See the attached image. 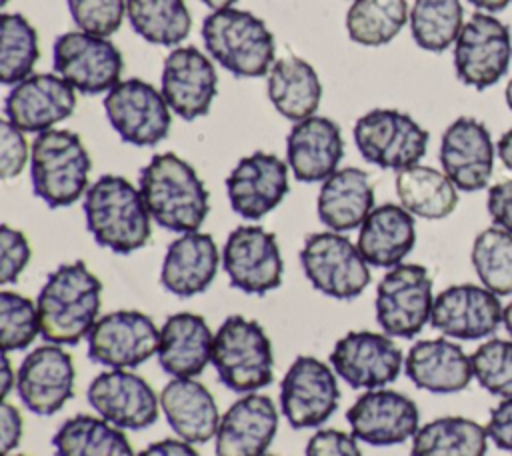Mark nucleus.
Returning <instances> with one entry per match:
<instances>
[{
	"label": "nucleus",
	"mask_w": 512,
	"mask_h": 456,
	"mask_svg": "<svg viewBox=\"0 0 512 456\" xmlns=\"http://www.w3.org/2000/svg\"><path fill=\"white\" fill-rule=\"evenodd\" d=\"M220 262L222 254L210 234L200 230L180 234L166 248L160 284L178 298L198 296L214 282Z\"/></svg>",
	"instance_id": "nucleus-27"
},
{
	"label": "nucleus",
	"mask_w": 512,
	"mask_h": 456,
	"mask_svg": "<svg viewBox=\"0 0 512 456\" xmlns=\"http://www.w3.org/2000/svg\"><path fill=\"white\" fill-rule=\"evenodd\" d=\"M486 426L464 416H442L418 428L410 456H486Z\"/></svg>",
	"instance_id": "nucleus-36"
},
{
	"label": "nucleus",
	"mask_w": 512,
	"mask_h": 456,
	"mask_svg": "<svg viewBox=\"0 0 512 456\" xmlns=\"http://www.w3.org/2000/svg\"><path fill=\"white\" fill-rule=\"evenodd\" d=\"M500 296L484 286L454 284L434 296L430 326L454 340H482L502 324Z\"/></svg>",
	"instance_id": "nucleus-21"
},
{
	"label": "nucleus",
	"mask_w": 512,
	"mask_h": 456,
	"mask_svg": "<svg viewBox=\"0 0 512 456\" xmlns=\"http://www.w3.org/2000/svg\"><path fill=\"white\" fill-rule=\"evenodd\" d=\"M408 20L416 46L444 52L464 26V10L460 0H414Z\"/></svg>",
	"instance_id": "nucleus-39"
},
{
	"label": "nucleus",
	"mask_w": 512,
	"mask_h": 456,
	"mask_svg": "<svg viewBox=\"0 0 512 456\" xmlns=\"http://www.w3.org/2000/svg\"><path fill=\"white\" fill-rule=\"evenodd\" d=\"M76 90L58 74H30L4 98V116L22 132H46L72 116Z\"/></svg>",
	"instance_id": "nucleus-23"
},
{
	"label": "nucleus",
	"mask_w": 512,
	"mask_h": 456,
	"mask_svg": "<svg viewBox=\"0 0 512 456\" xmlns=\"http://www.w3.org/2000/svg\"><path fill=\"white\" fill-rule=\"evenodd\" d=\"M138 188L152 220L170 232H196L210 212V194L196 170L178 154H154L140 170Z\"/></svg>",
	"instance_id": "nucleus-2"
},
{
	"label": "nucleus",
	"mask_w": 512,
	"mask_h": 456,
	"mask_svg": "<svg viewBox=\"0 0 512 456\" xmlns=\"http://www.w3.org/2000/svg\"><path fill=\"white\" fill-rule=\"evenodd\" d=\"M104 112L116 134L140 148L162 142L172 124V110L166 98L142 78L120 80L106 92Z\"/></svg>",
	"instance_id": "nucleus-12"
},
{
	"label": "nucleus",
	"mask_w": 512,
	"mask_h": 456,
	"mask_svg": "<svg viewBox=\"0 0 512 456\" xmlns=\"http://www.w3.org/2000/svg\"><path fill=\"white\" fill-rule=\"evenodd\" d=\"M30 160L26 136L6 118L0 120V174L4 180L16 178Z\"/></svg>",
	"instance_id": "nucleus-46"
},
{
	"label": "nucleus",
	"mask_w": 512,
	"mask_h": 456,
	"mask_svg": "<svg viewBox=\"0 0 512 456\" xmlns=\"http://www.w3.org/2000/svg\"><path fill=\"white\" fill-rule=\"evenodd\" d=\"M102 282L82 262L60 264L38 292L40 336L46 342L74 346L88 336L100 318Z\"/></svg>",
	"instance_id": "nucleus-1"
},
{
	"label": "nucleus",
	"mask_w": 512,
	"mask_h": 456,
	"mask_svg": "<svg viewBox=\"0 0 512 456\" xmlns=\"http://www.w3.org/2000/svg\"><path fill=\"white\" fill-rule=\"evenodd\" d=\"M400 206L424 220H442L458 206V188L440 170L414 164L398 170L394 180Z\"/></svg>",
	"instance_id": "nucleus-34"
},
{
	"label": "nucleus",
	"mask_w": 512,
	"mask_h": 456,
	"mask_svg": "<svg viewBox=\"0 0 512 456\" xmlns=\"http://www.w3.org/2000/svg\"><path fill=\"white\" fill-rule=\"evenodd\" d=\"M86 228L102 248L132 254L150 240V212L140 188L118 174H104L84 194Z\"/></svg>",
	"instance_id": "nucleus-3"
},
{
	"label": "nucleus",
	"mask_w": 512,
	"mask_h": 456,
	"mask_svg": "<svg viewBox=\"0 0 512 456\" xmlns=\"http://www.w3.org/2000/svg\"><path fill=\"white\" fill-rule=\"evenodd\" d=\"M342 156V130L326 116L314 114L294 122L286 136V164L300 182H324L338 170Z\"/></svg>",
	"instance_id": "nucleus-26"
},
{
	"label": "nucleus",
	"mask_w": 512,
	"mask_h": 456,
	"mask_svg": "<svg viewBox=\"0 0 512 456\" xmlns=\"http://www.w3.org/2000/svg\"><path fill=\"white\" fill-rule=\"evenodd\" d=\"M6 2H8V0H2V6H4V4H6Z\"/></svg>",
	"instance_id": "nucleus-59"
},
{
	"label": "nucleus",
	"mask_w": 512,
	"mask_h": 456,
	"mask_svg": "<svg viewBox=\"0 0 512 456\" xmlns=\"http://www.w3.org/2000/svg\"><path fill=\"white\" fill-rule=\"evenodd\" d=\"M214 334L194 312L170 314L160 328L158 366L172 378H196L212 362Z\"/></svg>",
	"instance_id": "nucleus-29"
},
{
	"label": "nucleus",
	"mask_w": 512,
	"mask_h": 456,
	"mask_svg": "<svg viewBox=\"0 0 512 456\" xmlns=\"http://www.w3.org/2000/svg\"><path fill=\"white\" fill-rule=\"evenodd\" d=\"M416 244L414 216L400 204H380L358 228L356 246L364 260L376 268H394Z\"/></svg>",
	"instance_id": "nucleus-31"
},
{
	"label": "nucleus",
	"mask_w": 512,
	"mask_h": 456,
	"mask_svg": "<svg viewBox=\"0 0 512 456\" xmlns=\"http://www.w3.org/2000/svg\"><path fill=\"white\" fill-rule=\"evenodd\" d=\"M52 64L60 78L86 96L110 92L124 68L120 50L108 38L82 30L64 32L54 40Z\"/></svg>",
	"instance_id": "nucleus-11"
},
{
	"label": "nucleus",
	"mask_w": 512,
	"mask_h": 456,
	"mask_svg": "<svg viewBox=\"0 0 512 456\" xmlns=\"http://www.w3.org/2000/svg\"><path fill=\"white\" fill-rule=\"evenodd\" d=\"M126 16L132 30L156 46H178L192 30L184 0H126Z\"/></svg>",
	"instance_id": "nucleus-37"
},
{
	"label": "nucleus",
	"mask_w": 512,
	"mask_h": 456,
	"mask_svg": "<svg viewBox=\"0 0 512 456\" xmlns=\"http://www.w3.org/2000/svg\"><path fill=\"white\" fill-rule=\"evenodd\" d=\"M502 324H504L506 332L512 336V300L504 306V312H502Z\"/></svg>",
	"instance_id": "nucleus-56"
},
{
	"label": "nucleus",
	"mask_w": 512,
	"mask_h": 456,
	"mask_svg": "<svg viewBox=\"0 0 512 456\" xmlns=\"http://www.w3.org/2000/svg\"><path fill=\"white\" fill-rule=\"evenodd\" d=\"M78 30L108 38L122 26L126 0H66Z\"/></svg>",
	"instance_id": "nucleus-44"
},
{
	"label": "nucleus",
	"mask_w": 512,
	"mask_h": 456,
	"mask_svg": "<svg viewBox=\"0 0 512 456\" xmlns=\"http://www.w3.org/2000/svg\"><path fill=\"white\" fill-rule=\"evenodd\" d=\"M470 360L474 378L484 390L512 398V340L490 338L474 350Z\"/></svg>",
	"instance_id": "nucleus-43"
},
{
	"label": "nucleus",
	"mask_w": 512,
	"mask_h": 456,
	"mask_svg": "<svg viewBox=\"0 0 512 456\" xmlns=\"http://www.w3.org/2000/svg\"><path fill=\"white\" fill-rule=\"evenodd\" d=\"M160 410L174 434L190 444L216 438L220 412L212 392L196 378H172L160 392Z\"/></svg>",
	"instance_id": "nucleus-30"
},
{
	"label": "nucleus",
	"mask_w": 512,
	"mask_h": 456,
	"mask_svg": "<svg viewBox=\"0 0 512 456\" xmlns=\"http://www.w3.org/2000/svg\"><path fill=\"white\" fill-rule=\"evenodd\" d=\"M32 258V248L24 232L2 224L0 226V284H12L20 278Z\"/></svg>",
	"instance_id": "nucleus-45"
},
{
	"label": "nucleus",
	"mask_w": 512,
	"mask_h": 456,
	"mask_svg": "<svg viewBox=\"0 0 512 456\" xmlns=\"http://www.w3.org/2000/svg\"><path fill=\"white\" fill-rule=\"evenodd\" d=\"M86 396L100 418L122 430H142L158 420L160 396L132 370L100 372L90 382Z\"/></svg>",
	"instance_id": "nucleus-19"
},
{
	"label": "nucleus",
	"mask_w": 512,
	"mask_h": 456,
	"mask_svg": "<svg viewBox=\"0 0 512 456\" xmlns=\"http://www.w3.org/2000/svg\"><path fill=\"white\" fill-rule=\"evenodd\" d=\"M496 152H498L502 164H504L508 170H512V128L506 130V132L500 136L498 146H496Z\"/></svg>",
	"instance_id": "nucleus-53"
},
{
	"label": "nucleus",
	"mask_w": 512,
	"mask_h": 456,
	"mask_svg": "<svg viewBox=\"0 0 512 456\" xmlns=\"http://www.w3.org/2000/svg\"><path fill=\"white\" fill-rule=\"evenodd\" d=\"M92 160L72 130L40 132L30 146V182L48 208H66L88 190Z\"/></svg>",
	"instance_id": "nucleus-5"
},
{
	"label": "nucleus",
	"mask_w": 512,
	"mask_h": 456,
	"mask_svg": "<svg viewBox=\"0 0 512 456\" xmlns=\"http://www.w3.org/2000/svg\"><path fill=\"white\" fill-rule=\"evenodd\" d=\"M12 386H16V372H12V364H10L8 352H4L2 354V366H0V392H2L4 400L10 394Z\"/></svg>",
	"instance_id": "nucleus-52"
},
{
	"label": "nucleus",
	"mask_w": 512,
	"mask_h": 456,
	"mask_svg": "<svg viewBox=\"0 0 512 456\" xmlns=\"http://www.w3.org/2000/svg\"><path fill=\"white\" fill-rule=\"evenodd\" d=\"M486 208L496 226L512 232V178L498 182L488 190Z\"/></svg>",
	"instance_id": "nucleus-49"
},
{
	"label": "nucleus",
	"mask_w": 512,
	"mask_h": 456,
	"mask_svg": "<svg viewBox=\"0 0 512 456\" xmlns=\"http://www.w3.org/2000/svg\"><path fill=\"white\" fill-rule=\"evenodd\" d=\"M54 456H136L122 428L100 416L76 414L54 432Z\"/></svg>",
	"instance_id": "nucleus-35"
},
{
	"label": "nucleus",
	"mask_w": 512,
	"mask_h": 456,
	"mask_svg": "<svg viewBox=\"0 0 512 456\" xmlns=\"http://www.w3.org/2000/svg\"><path fill=\"white\" fill-rule=\"evenodd\" d=\"M10 456V454H8ZM14 456H26V454H14Z\"/></svg>",
	"instance_id": "nucleus-58"
},
{
	"label": "nucleus",
	"mask_w": 512,
	"mask_h": 456,
	"mask_svg": "<svg viewBox=\"0 0 512 456\" xmlns=\"http://www.w3.org/2000/svg\"><path fill=\"white\" fill-rule=\"evenodd\" d=\"M428 132L406 112L374 108L354 124V144L362 158L378 168L404 170L418 164L428 150Z\"/></svg>",
	"instance_id": "nucleus-8"
},
{
	"label": "nucleus",
	"mask_w": 512,
	"mask_h": 456,
	"mask_svg": "<svg viewBox=\"0 0 512 456\" xmlns=\"http://www.w3.org/2000/svg\"><path fill=\"white\" fill-rule=\"evenodd\" d=\"M406 0H354L346 12V30L360 46H384L392 42L408 22Z\"/></svg>",
	"instance_id": "nucleus-38"
},
{
	"label": "nucleus",
	"mask_w": 512,
	"mask_h": 456,
	"mask_svg": "<svg viewBox=\"0 0 512 456\" xmlns=\"http://www.w3.org/2000/svg\"><path fill=\"white\" fill-rule=\"evenodd\" d=\"M340 404L338 376L314 356H296L280 382V410L294 430L318 428Z\"/></svg>",
	"instance_id": "nucleus-13"
},
{
	"label": "nucleus",
	"mask_w": 512,
	"mask_h": 456,
	"mask_svg": "<svg viewBox=\"0 0 512 456\" xmlns=\"http://www.w3.org/2000/svg\"><path fill=\"white\" fill-rule=\"evenodd\" d=\"M304 456H364V454L352 432L348 434L336 428H322L310 436Z\"/></svg>",
	"instance_id": "nucleus-47"
},
{
	"label": "nucleus",
	"mask_w": 512,
	"mask_h": 456,
	"mask_svg": "<svg viewBox=\"0 0 512 456\" xmlns=\"http://www.w3.org/2000/svg\"><path fill=\"white\" fill-rule=\"evenodd\" d=\"M336 376L356 390L386 388L400 376L404 354L392 336L372 330H352L336 340L330 352Z\"/></svg>",
	"instance_id": "nucleus-16"
},
{
	"label": "nucleus",
	"mask_w": 512,
	"mask_h": 456,
	"mask_svg": "<svg viewBox=\"0 0 512 456\" xmlns=\"http://www.w3.org/2000/svg\"><path fill=\"white\" fill-rule=\"evenodd\" d=\"M374 208L370 176L356 166L338 168L330 174L322 182L316 200L318 218L332 232L360 228Z\"/></svg>",
	"instance_id": "nucleus-32"
},
{
	"label": "nucleus",
	"mask_w": 512,
	"mask_h": 456,
	"mask_svg": "<svg viewBox=\"0 0 512 456\" xmlns=\"http://www.w3.org/2000/svg\"><path fill=\"white\" fill-rule=\"evenodd\" d=\"M504 98H506V104H508V108L512 110V78L508 80V84H506V92H504Z\"/></svg>",
	"instance_id": "nucleus-57"
},
{
	"label": "nucleus",
	"mask_w": 512,
	"mask_h": 456,
	"mask_svg": "<svg viewBox=\"0 0 512 456\" xmlns=\"http://www.w3.org/2000/svg\"><path fill=\"white\" fill-rule=\"evenodd\" d=\"M40 334L38 306L24 294L0 292V344L2 352L28 348Z\"/></svg>",
	"instance_id": "nucleus-42"
},
{
	"label": "nucleus",
	"mask_w": 512,
	"mask_h": 456,
	"mask_svg": "<svg viewBox=\"0 0 512 456\" xmlns=\"http://www.w3.org/2000/svg\"><path fill=\"white\" fill-rule=\"evenodd\" d=\"M440 164L458 190L486 188L494 170V144L488 128L472 116L456 118L442 134Z\"/></svg>",
	"instance_id": "nucleus-24"
},
{
	"label": "nucleus",
	"mask_w": 512,
	"mask_h": 456,
	"mask_svg": "<svg viewBox=\"0 0 512 456\" xmlns=\"http://www.w3.org/2000/svg\"><path fill=\"white\" fill-rule=\"evenodd\" d=\"M136 456H200L194 444L182 440V438H164L158 442H152Z\"/></svg>",
	"instance_id": "nucleus-51"
},
{
	"label": "nucleus",
	"mask_w": 512,
	"mask_h": 456,
	"mask_svg": "<svg viewBox=\"0 0 512 456\" xmlns=\"http://www.w3.org/2000/svg\"><path fill=\"white\" fill-rule=\"evenodd\" d=\"M470 260L484 288L496 296L512 294V232L500 226L482 230L474 238Z\"/></svg>",
	"instance_id": "nucleus-41"
},
{
	"label": "nucleus",
	"mask_w": 512,
	"mask_h": 456,
	"mask_svg": "<svg viewBox=\"0 0 512 456\" xmlns=\"http://www.w3.org/2000/svg\"><path fill=\"white\" fill-rule=\"evenodd\" d=\"M40 58L36 28L18 12L0 16V80L14 86L34 74Z\"/></svg>",
	"instance_id": "nucleus-40"
},
{
	"label": "nucleus",
	"mask_w": 512,
	"mask_h": 456,
	"mask_svg": "<svg viewBox=\"0 0 512 456\" xmlns=\"http://www.w3.org/2000/svg\"><path fill=\"white\" fill-rule=\"evenodd\" d=\"M208 54L236 78H262L274 66L276 42L264 20L248 10L224 8L202 22Z\"/></svg>",
	"instance_id": "nucleus-4"
},
{
	"label": "nucleus",
	"mask_w": 512,
	"mask_h": 456,
	"mask_svg": "<svg viewBox=\"0 0 512 456\" xmlns=\"http://www.w3.org/2000/svg\"><path fill=\"white\" fill-rule=\"evenodd\" d=\"M160 330L140 310H114L96 320L86 336L88 356L106 368L132 370L158 352Z\"/></svg>",
	"instance_id": "nucleus-14"
},
{
	"label": "nucleus",
	"mask_w": 512,
	"mask_h": 456,
	"mask_svg": "<svg viewBox=\"0 0 512 456\" xmlns=\"http://www.w3.org/2000/svg\"><path fill=\"white\" fill-rule=\"evenodd\" d=\"M512 60L508 26L488 12H476L464 22L454 42V70L462 84L476 90L494 86Z\"/></svg>",
	"instance_id": "nucleus-10"
},
{
	"label": "nucleus",
	"mask_w": 512,
	"mask_h": 456,
	"mask_svg": "<svg viewBox=\"0 0 512 456\" xmlns=\"http://www.w3.org/2000/svg\"><path fill=\"white\" fill-rule=\"evenodd\" d=\"M346 420L354 438L370 446L402 444L420 428L416 402L392 388L362 392L348 408Z\"/></svg>",
	"instance_id": "nucleus-17"
},
{
	"label": "nucleus",
	"mask_w": 512,
	"mask_h": 456,
	"mask_svg": "<svg viewBox=\"0 0 512 456\" xmlns=\"http://www.w3.org/2000/svg\"><path fill=\"white\" fill-rule=\"evenodd\" d=\"M264 456H276V454H264Z\"/></svg>",
	"instance_id": "nucleus-60"
},
{
	"label": "nucleus",
	"mask_w": 512,
	"mask_h": 456,
	"mask_svg": "<svg viewBox=\"0 0 512 456\" xmlns=\"http://www.w3.org/2000/svg\"><path fill=\"white\" fill-rule=\"evenodd\" d=\"M212 366L232 392L266 388L274 378V350L266 330L240 314L228 316L214 332Z\"/></svg>",
	"instance_id": "nucleus-6"
},
{
	"label": "nucleus",
	"mask_w": 512,
	"mask_h": 456,
	"mask_svg": "<svg viewBox=\"0 0 512 456\" xmlns=\"http://www.w3.org/2000/svg\"><path fill=\"white\" fill-rule=\"evenodd\" d=\"M300 266L314 290L336 300H354L370 284V264L342 232H312L304 238Z\"/></svg>",
	"instance_id": "nucleus-7"
},
{
	"label": "nucleus",
	"mask_w": 512,
	"mask_h": 456,
	"mask_svg": "<svg viewBox=\"0 0 512 456\" xmlns=\"http://www.w3.org/2000/svg\"><path fill=\"white\" fill-rule=\"evenodd\" d=\"M202 4H206L212 12H216V10H224V8H232V4L234 2H238V0H200Z\"/></svg>",
	"instance_id": "nucleus-55"
},
{
	"label": "nucleus",
	"mask_w": 512,
	"mask_h": 456,
	"mask_svg": "<svg viewBox=\"0 0 512 456\" xmlns=\"http://www.w3.org/2000/svg\"><path fill=\"white\" fill-rule=\"evenodd\" d=\"M434 294L430 272L422 264H398L376 286V322L384 334L410 340L430 324Z\"/></svg>",
	"instance_id": "nucleus-9"
},
{
	"label": "nucleus",
	"mask_w": 512,
	"mask_h": 456,
	"mask_svg": "<svg viewBox=\"0 0 512 456\" xmlns=\"http://www.w3.org/2000/svg\"><path fill=\"white\" fill-rule=\"evenodd\" d=\"M268 100L276 112L292 122L314 116L322 100V82L310 62L284 56L274 62L266 78Z\"/></svg>",
	"instance_id": "nucleus-33"
},
{
	"label": "nucleus",
	"mask_w": 512,
	"mask_h": 456,
	"mask_svg": "<svg viewBox=\"0 0 512 456\" xmlns=\"http://www.w3.org/2000/svg\"><path fill=\"white\" fill-rule=\"evenodd\" d=\"M410 382L432 394H454L474 378L472 360L464 348L448 338H428L412 344L404 358Z\"/></svg>",
	"instance_id": "nucleus-28"
},
{
	"label": "nucleus",
	"mask_w": 512,
	"mask_h": 456,
	"mask_svg": "<svg viewBox=\"0 0 512 456\" xmlns=\"http://www.w3.org/2000/svg\"><path fill=\"white\" fill-rule=\"evenodd\" d=\"M488 438L506 452H512V398H502L488 416Z\"/></svg>",
	"instance_id": "nucleus-48"
},
{
	"label": "nucleus",
	"mask_w": 512,
	"mask_h": 456,
	"mask_svg": "<svg viewBox=\"0 0 512 456\" xmlns=\"http://www.w3.org/2000/svg\"><path fill=\"white\" fill-rule=\"evenodd\" d=\"M470 4H474L476 8H480V10H484V12H500V10H504L512 0H468Z\"/></svg>",
	"instance_id": "nucleus-54"
},
{
	"label": "nucleus",
	"mask_w": 512,
	"mask_h": 456,
	"mask_svg": "<svg viewBox=\"0 0 512 456\" xmlns=\"http://www.w3.org/2000/svg\"><path fill=\"white\" fill-rule=\"evenodd\" d=\"M278 432V408L270 396L250 392L222 414L214 438L216 456H264Z\"/></svg>",
	"instance_id": "nucleus-25"
},
{
	"label": "nucleus",
	"mask_w": 512,
	"mask_h": 456,
	"mask_svg": "<svg viewBox=\"0 0 512 456\" xmlns=\"http://www.w3.org/2000/svg\"><path fill=\"white\" fill-rule=\"evenodd\" d=\"M160 92L182 120L208 114L218 92L214 64L196 46H176L164 60Z\"/></svg>",
	"instance_id": "nucleus-22"
},
{
	"label": "nucleus",
	"mask_w": 512,
	"mask_h": 456,
	"mask_svg": "<svg viewBox=\"0 0 512 456\" xmlns=\"http://www.w3.org/2000/svg\"><path fill=\"white\" fill-rule=\"evenodd\" d=\"M76 370L72 356L60 344H40L16 370V394L38 416H52L74 396Z\"/></svg>",
	"instance_id": "nucleus-18"
},
{
	"label": "nucleus",
	"mask_w": 512,
	"mask_h": 456,
	"mask_svg": "<svg viewBox=\"0 0 512 456\" xmlns=\"http://www.w3.org/2000/svg\"><path fill=\"white\" fill-rule=\"evenodd\" d=\"M24 432V422L20 410L10 404L8 400L2 402L0 406V446H2V456H8L22 440Z\"/></svg>",
	"instance_id": "nucleus-50"
},
{
	"label": "nucleus",
	"mask_w": 512,
	"mask_h": 456,
	"mask_svg": "<svg viewBox=\"0 0 512 456\" xmlns=\"http://www.w3.org/2000/svg\"><path fill=\"white\" fill-rule=\"evenodd\" d=\"M222 266L230 284L254 296H264L282 284L284 262L276 236L262 226L234 228L222 248Z\"/></svg>",
	"instance_id": "nucleus-15"
},
{
	"label": "nucleus",
	"mask_w": 512,
	"mask_h": 456,
	"mask_svg": "<svg viewBox=\"0 0 512 456\" xmlns=\"http://www.w3.org/2000/svg\"><path fill=\"white\" fill-rule=\"evenodd\" d=\"M288 164L276 154L256 150L238 160L226 176L232 210L244 220H260L288 194Z\"/></svg>",
	"instance_id": "nucleus-20"
}]
</instances>
